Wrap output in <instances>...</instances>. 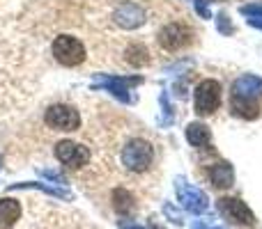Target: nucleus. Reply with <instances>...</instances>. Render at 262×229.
Returning a JSON list of instances; mask_svg holds the SVG:
<instances>
[{
	"instance_id": "12",
	"label": "nucleus",
	"mask_w": 262,
	"mask_h": 229,
	"mask_svg": "<svg viewBox=\"0 0 262 229\" xmlns=\"http://www.w3.org/2000/svg\"><path fill=\"white\" fill-rule=\"evenodd\" d=\"M209 181H212L214 188H219V190L230 188V186L235 184V170H232V165L228 161L214 163L212 170H209Z\"/></svg>"
},
{
	"instance_id": "21",
	"label": "nucleus",
	"mask_w": 262,
	"mask_h": 229,
	"mask_svg": "<svg viewBox=\"0 0 262 229\" xmlns=\"http://www.w3.org/2000/svg\"><path fill=\"white\" fill-rule=\"evenodd\" d=\"M216 23H219V30H221L223 35H230V32L235 30V28H232V23H228V16H226V14H219V16H216Z\"/></svg>"
},
{
	"instance_id": "23",
	"label": "nucleus",
	"mask_w": 262,
	"mask_h": 229,
	"mask_svg": "<svg viewBox=\"0 0 262 229\" xmlns=\"http://www.w3.org/2000/svg\"><path fill=\"white\" fill-rule=\"evenodd\" d=\"M39 174H41V176H46V179H51L53 184H60V186L67 184V181L62 179V174H58V172H53V170H39Z\"/></svg>"
},
{
	"instance_id": "26",
	"label": "nucleus",
	"mask_w": 262,
	"mask_h": 229,
	"mask_svg": "<svg viewBox=\"0 0 262 229\" xmlns=\"http://www.w3.org/2000/svg\"><path fill=\"white\" fill-rule=\"evenodd\" d=\"M193 229H223V227H207V225H203V222H195Z\"/></svg>"
},
{
	"instance_id": "27",
	"label": "nucleus",
	"mask_w": 262,
	"mask_h": 229,
	"mask_svg": "<svg viewBox=\"0 0 262 229\" xmlns=\"http://www.w3.org/2000/svg\"><path fill=\"white\" fill-rule=\"evenodd\" d=\"M0 165H3V158H0Z\"/></svg>"
},
{
	"instance_id": "17",
	"label": "nucleus",
	"mask_w": 262,
	"mask_h": 229,
	"mask_svg": "<svg viewBox=\"0 0 262 229\" xmlns=\"http://www.w3.org/2000/svg\"><path fill=\"white\" fill-rule=\"evenodd\" d=\"M12 190H21V188H35V190H41V193H49L53 197H60V199H72V193L64 188H55V186H49V184H39V181H32V184H12L9 186Z\"/></svg>"
},
{
	"instance_id": "22",
	"label": "nucleus",
	"mask_w": 262,
	"mask_h": 229,
	"mask_svg": "<svg viewBox=\"0 0 262 229\" xmlns=\"http://www.w3.org/2000/svg\"><path fill=\"white\" fill-rule=\"evenodd\" d=\"M191 3L195 5V9H198V14L203 18H212V16H209V12H207V5L214 3V0H191Z\"/></svg>"
},
{
	"instance_id": "11",
	"label": "nucleus",
	"mask_w": 262,
	"mask_h": 229,
	"mask_svg": "<svg viewBox=\"0 0 262 229\" xmlns=\"http://www.w3.org/2000/svg\"><path fill=\"white\" fill-rule=\"evenodd\" d=\"M262 94V78L253 76V73H246V76H239L232 85V96L237 99H258Z\"/></svg>"
},
{
	"instance_id": "10",
	"label": "nucleus",
	"mask_w": 262,
	"mask_h": 229,
	"mask_svg": "<svg viewBox=\"0 0 262 229\" xmlns=\"http://www.w3.org/2000/svg\"><path fill=\"white\" fill-rule=\"evenodd\" d=\"M113 18L120 28H124V30H136V28H140L145 23V9L136 3H122L118 9H115Z\"/></svg>"
},
{
	"instance_id": "1",
	"label": "nucleus",
	"mask_w": 262,
	"mask_h": 229,
	"mask_svg": "<svg viewBox=\"0 0 262 229\" xmlns=\"http://www.w3.org/2000/svg\"><path fill=\"white\" fill-rule=\"evenodd\" d=\"M154 161V147L147 140H129L122 149V163L129 172L149 170Z\"/></svg>"
},
{
	"instance_id": "25",
	"label": "nucleus",
	"mask_w": 262,
	"mask_h": 229,
	"mask_svg": "<svg viewBox=\"0 0 262 229\" xmlns=\"http://www.w3.org/2000/svg\"><path fill=\"white\" fill-rule=\"evenodd\" d=\"M246 21H249L253 28H258V30H262V16H249Z\"/></svg>"
},
{
	"instance_id": "8",
	"label": "nucleus",
	"mask_w": 262,
	"mask_h": 229,
	"mask_svg": "<svg viewBox=\"0 0 262 229\" xmlns=\"http://www.w3.org/2000/svg\"><path fill=\"white\" fill-rule=\"evenodd\" d=\"M219 211L228 218V220L237 222V225H244V227H251L255 225V216L246 202H242L239 197H221L219 199Z\"/></svg>"
},
{
	"instance_id": "4",
	"label": "nucleus",
	"mask_w": 262,
	"mask_h": 229,
	"mask_svg": "<svg viewBox=\"0 0 262 229\" xmlns=\"http://www.w3.org/2000/svg\"><path fill=\"white\" fill-rule=\"evenodd\" d=\"M175 193H177V199L182 202V207H184L189 213H205L207 211V207H209L207 195H205L200 188H195L193 184H189L184 176H177L175 179Z\"/></svg>"
},
{
	"instance_id": "2",
	"label": "nucleus",
	"mask_w": 262,
	"mask_h": 229,
	"mask_svg": "<svg viewBox=\"0 0 262 229\" xmlns=\"http://www.w3.org/2000/svg\"><path fill=\"white\" fill-rule=\"evenodd\" d=\"M143 83V76H131V78H120V76H108V73H95L92 76V90H106L115 96V99L129 104L131 101V87L140 85Z\"/></svg>"
},
{
	"instance_id": "7",
	"label": "nucleus",
	"mask_w": 262,
	"mask_h": 229,
	"mask_svg": "<svg viewBox=\"0 0 262 229\" xmlns=\"http://www.w3.org/2000/svg\"><path fill=\"white\" fill-rule=\"evenodd\" d=\"M55 158H58L62 165L72 167V170H78V167L88 165L90 151H88L83 144H76V142H72V140H62V142L55 144Z\"/></svg>"
},
{
	"instance_id": "18",
	"label": "nucleus",
	"mask_w": 262,
	"mask_h": 229,
	"mask_svg": "<svg viewBox=\"0 0 262 229\" xmlns=\"http://www.w3.org/2000/svg\"><path fill=\"white\" fill-rule=\"evenodd\" d=\"M124 60L131 64V67H145L149 62V53L143 44H131L127 50H124Z\"/></svg>"
},
{
	"instance_id": "20",
	"label": "nucleus",
	"mask_w": 262,
	"mask_h": 229,
	"mask_svg": "<svg viewBox=\"0 0 262 229\" xmlns=\"http://www.w3.org/2000/svg\"><path fill=\"white\" fill-rule=\"evenodd\" d=\"M242 14H246V16H262V3L244 5V7H242Z\"/></svg>"
},
{
	"instance_id": "16",
	"label": "nucleus",
	"mask_w": 262,
	"mask_h": 229,
	"mask_svg": "<svg viewBox=\"0 0 262 229\" xmlns=\"http://www.w3.org/2000/svg\"><path fill=\"white\" fill-rule=\"evenodd\" d=\"M232 113L242 119H255L260 115V108L255 104V99H237L232 96Z\"/></svg>"
},
{
	"instance_id": "9",
	"label": "nucleus",
	"mask_w": 262,
	"mask_h": 229,
	"mask_svg": "<svg viewBox=\"0 0 262 229\" xmlns=\"http://www.w3.org/2000/svg\"><path fill=\"white\" fill-rule=\"evenodd\" d=\"M193 32L184 23H168L161 32H159V44L166 50H180L191 41Z\"/></svg>"
},
{
	"instance_id": "5",
	"label": "nucleus",
	"mask_w": 262,
	"mask_h": 229,
	"mask_svg": "<svg viewBox=\"0 0 262 229\" xmlns=\"http://www.w3.org/2000/svg\"><path fill=\"white\" fill-rule=\"evenodd\" d=\"M219 106H221V85L212 78H207L195 87V113L200 117L214 115Z\"/></svg>"
},
{
	"instance_id": "24",
	"label": "nucleus",
	"mask_w": 262,
	"mask_h": 229,
	"mask_svg": "<svg viewBox=\"0 0 262 229\" xmlns=\"http://www.w3.org/2000/svg\"><path fill=\"white\" fill-rule=\"evenodd\" d=\"M118 225H120V229H145V227L136 225V222H131V220H120Z\"/></svg>"
},
{
	"instance_id": "19",
	"label": "nucleus",
	"mask_w": 262,
	"mask_h": 229,
	"mask_svg": "<svg viewBox=\"0 0 262 229\" xmlns=\"http://www.w3.org/2000/svg\"><path fill=\"white\" fill-rule=\"evenodd\" d=\"M163 213L168 216V220L175 222V225H182L184 222V218H182V213L177 211V209H172V204H163Z\"/></svg>"
},
{
	"instance_id": "14",
	"label": "nucleus",
	"mask_w": 262,
	"mask_h": 229,
	"mask_svg": "<svg viewBox=\"0 0 262 229\" xmlns=\"http://www.w3.org/2000/svg\"><path fill=\"white\" fill-rule=\"evenodd\" d=\"M186 140H189L195 149H207L209 144H212V133H209V129L205 124L191 121V124L186 126Z\"/></svg>"
},
{
	"instance_id": "3",
	"label": "nucleus",
	"mask_w": 262,
	"mask_h": 229,
	"mask_svg": "<svg viewBox=\"0 0 262 229\" xmlns=\"http://www.w3.org/2000/svg\"><path fill=\"white\" fill-rule=\"evenodd\" d=\"M53 55L64 67H78L85 60V46L72 35H60L53 41Z\"/></svg>"
},
{
	"instance_id": "15",
	"label": "nucleus",
	"mask_w": 262,
	"mask_h": 229,
	"mask_svg": "<svg viewBox=\"0 0 262 229\" xmlns=\"http://www.w3.org/2000/svg\"><path fill=\"white\" fill-rule=\"evenodd\" d=\"M111 199H113V209L120 216H131V213L136 211V197L127 188H115Z\"/></svg>"
},
{
	"instance_id": "13",
	"label": "nucleus",
	"mask_w": 262,
	"mask_h": 229,
	"mask_svg": "<svg viewBox=\"0 0 262 229\" xmlns=\"http://www.w3.org/2000/svg\"><path fill=\"white\" fill-rule=\"evenodd\" d=\"M21 218V204L14 197L0 199V229H9L14 222Z\"/></svg>"
},
{
	"instance_id": "6",
	"label": "nucleus",
	"mask_w": 262,
	"mask_h": 229,
	"mask_svg": "<svg viewBox=\"0 0 262 229\" xmlns=\"http://www.w3.org/2000/svg\"><path fill=\"white\" fill-rule=\"evenodd\" d=\"M44 119L53 131H76L78 126H81V115H78V110L72 108V106H64V104L51 106V108L46 110Z\"/></svg>"
}]
</instances>
